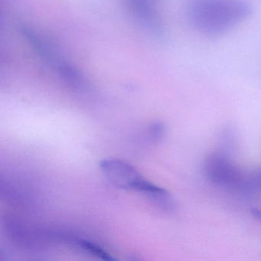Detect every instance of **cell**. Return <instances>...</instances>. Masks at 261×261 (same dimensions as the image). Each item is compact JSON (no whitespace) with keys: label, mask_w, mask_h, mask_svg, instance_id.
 <instances>
[{"label":"cell","mask_w":261,"mask_h":261,"mask_svg":"<svg viewBox=\"0 0 261 261\" xmlns=\"http://www.w3.org/2000/svg\"><path fill=\"white\" fill-rule=\"evenodd\" d=\"M252 13V6L245 0H193L187 17L201 35L218 38L247 20Z\"/></svg>","instance_id":"cell-1"},{"label":"cell","mask_w":261,"mask_h":261,"mask_svg":"<svg viewBox=\"0 0 261 261\" xmlns=\"http://www.w3.org/2000/svg\"><path fill=\"white\" fill-rule=\"evenodd\" d=\"M100 170L115 187L133 190L146 195L153 183L145 179L129 163L117 159H107L100 163Z\"/></svg>","instance_id":"cell-2"},{"label":"cell","mask_w":261,"mask_h":261,"mask_svg":"<svg viewBox=\"0 0 261 261\" xmlns=\"http://www.w3.org/2000/svg\"><path fill=\"white\" fill-rule=\"evenodd\" d=\"M204 172L211 182L220 187L238 189L243 187L245 182L239 168L222 154L208 155L204 161Z\"/></svg>","instance_id":"cell-3"},{"label":"cell","mask_w":261,"mask_h":261,"mask_svg":"<svg viewBox=\"0 0 261 261\" xmlns=\"http://www.w3.org/2000/svg\"><path fill=\"white\" fill-rule=\"evenodd\" d=\"M126 3L131 14L143 29L154 36H163L164 28L155 4L140 0H126Z\"/></svg>","instance_id":"cell-4"},{"label":"cell","mask_w":261,"mask_h":261,"mask_svg":"<svg viewBox=\"0 0 261 261\" xmlns=\"http://www.w3.org/2000/svg\"><path fill=\"white\" fill-rule=\"evenodd\" d=\"M22 33L39 57L42 58L53 68L56 69L65 61L59 55L58 50L33 29L23 27L22 29Z\"/></svg>","instance_id":"cell-5"},{"label":"cell","mask_w":261,"mask_h":261,"mask_svg":"<svg viewBox=\"0 0 261 261\" xmlns=\"http://www.w3.org/2000/svg\"><path fill=\"white\" fill-rule=\"evenodd\" d=\"M56 71L61 79L73 89L82 90L86 86V79L83 74L66 61L60 64Z\"/></svg>","instance_id":"cell-6"},{"label":"cell","mask_w":261,"mask_h":261,"mask_svg":"<svg viewBox=\"0 0 261 261\" xmlns=\"http://www.w3.org/2000/svg\"><path fill=\"white\" fill-rule=\"evenodd\" d=\"M74 243L79 248L85 250V252L90 253V254L100 258V259H105V260H113V259H114V258L112 257L106 250H103L95 243L86 241V240H76L74 241Z\"/></svg>","instance_id":"cell-7"},{"label":"cell","mask_w":261,"mask_h":261,"mask_svg":"<svg viewBox=\"0 0 261 261\" xmlns=\"http://www.w3.org/2000/svg\"><path fill=\"white\" fill-rule=\"evenodd\" d=\"M166 127L161 122H155L149 126L146 132L148 140L152 143H158L164 137Z\"/></svg>","instance_id":"cell-8"},{"label":"cell","mask_w":261,"mask_h":261,"mask_svg":"<svg viewBox=\"0 0 261 261\" xmlns=\"http://www.w3.org/2000/svg\"><path fill=\"white\" fill-rule=\"evenodd\" d=\"M248 186L256 190H261V169L255 171L248 178V180L245 179L244 186Z\"/></svg>","instance_id":"cell-9"},{"label":"cell","mask_w":261,"mask_h":261,"mask_svg":"<svg viewBox=\"0 0 261 261\" xmlns=\"http://www.w3.org/2000/svg\"><path fill=\"white\" fill-rule=\"evenodd\" d=\"M250 213L253 215V217L256 218V219L261 221V209L253 208L250 211Z\"/></svg>","instance_id":"cell-10"},{"label":"cell","mask_w":261,"mask_h":261,"mask_svg":"<svg viewBox=\"0 0 261 261\" xmlns=\"http://www.w3.org/2000/svg\"><path fill=\"white\" fill-rule=\"evenodd\" d=\"M140 1H143V2H147V3H150V4H156L157 3L160 2V1H161V0H140Z\"/></svg>","instance_id":"cell-11"}]
</instances>
